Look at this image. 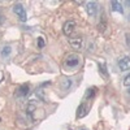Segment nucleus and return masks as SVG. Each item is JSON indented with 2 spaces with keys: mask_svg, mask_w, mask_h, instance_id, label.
I'll return each instance as SVG.
<instances>
[{
  "mask_svg": "<svg viewBox=\"0 0 130 130\" xmlns=\"http://www.w3.org/2000/svg\"><path fill=\"white\" fill-rule=\"evenodd\" d=\"M74 29H75V24L73 22V21H68V22H65L64 26H62V32L67 37H69V35H72Z\"/></svg>",
  "mask_w": 130,
  "mask_h": 130,
  "instance_id": "7ed1b4c3",
  "label": "nucleus"
},
{
  "mask_svg": "<svg viewBox=\"0 0 130 130\" xmlns=\"http://www.w3.org/2000/svg\"><path fill=\"white\" fill-rule=\"evenodd\" d=\"M95 95V89L92 87V89H90V90H87V92H86V95H85V98H92Z\"/></svg>",
  "mask_w": 130,
  "mask_h": 130,
  "instance_id": "f8f14e48",
  "label": "nucleus"
},
{
  "mask_svg": "<svg viewBox=\"0 0 130 130\" xmlns=\"http://www.w3.org/2000/svg\"><path fill=\"white\" fill-rule=\"evenodd\" d=\"M2 79H3V73H0V82H2Z\"/></svg>",
  "mask_w": 130,
  "mask_h": 130,
  "instance_id": "a211bd4d",
  "label": "nucleus"
},
{
  "mask_svg": "<svg viewBox=\"0 0 130 130\" xmlns=\"http://www.w3.org/2000/svg\"><path fill=\"white\" fill-rule=\"evenodd\" d=\"M111 7H112V10L113 12H118V13H122L124 12V7L120 2H116V0H113V2H111Z\"/></svg>",
  "mask_w": 130,
  "mask_h": 130,
  "instance_id": "6e6552de",
  "label": "nucleus"
},
{
  "mask_svg": "<svg viewBox=\"0 0 130 130\" xmlns=\"http://www.w3.org/2000/svg\"><path fill=\"white\" fill-rule=\"evenodd\" d=\"M13 12L20 17V20L22 21V22H25V21L27 20V16H26V10H25V8L21 5L20 3H17V4H14L13 5Z\"/></svg>",
  "mask_w": 130,
  "mask_h": 130,
  "instance_id": "f03ea898",
  "label": "nucleus"
},
{
  "mask_svg": "<svg viewBox=\"0 0 130 130\" xmlns=\"http://www.w3.org/2000/svg\"><path fill=\"white\" fill-rule=\"evenodd\" d=\"M118 67L122 72H126V70H130V57L129 56H125L122 57L120 61H118Z\"/></svg>",
  "mask_w": 130,
  "mask_h": 130,
  "instance_id": "39448f33",
  "label": "nucleus"
},
{
  "mask_svg": "<svg viewBox=\"0 0 130 130\" xmlns=\"http://www.w3.org/2000/svg\"><path fill=\"white\" fill-rule=\"evenodd\" d=\"M124 85L127 86V87H130V74H127L126 77L124 78Z\"/></svg>",
  "mask_w": 130,
  "mask_h": 130,
  "instance_id": "4468645a",
  "label": "nucleus"
},
{
  "mask_svg": "<svg viewBox=\"0 0 130 130\" xmlns=\"http://www.w3.org/2000/svg\"><path fill=\"white\" fill-rule=\"evenodd\" d=\"M81 62V57L75 53H72V55H68V57L65 59V65L69 68H75L77 65H79Z\"/></svg>",
  "mask_w": 130,
  "mask_h": 130,
  "instance_id": "f257e3e1",
  "label": "nucleus"
},
{
  "mask_svg": "<svg viewBox=\"0 0 130 130\" xmlns=\"http://www.w3.org/2000/svg\"><path fill=\"white\" fill-rule=\"evenodd\" d=\"M99 69H100V72H102V74L103 75H107V72H105V67H104V65H99Z\"/></svg>",
  "mask_w": 130,
  "mask_h": 130,
  "instance_id": "2eb2a0df",
  "label": "nucleus"
},
{
  "mask_svg": "<svg viewBox=\"0 0 130 130\" xmlns=\"http://www.w3.org/2000/svg\"><path fill=\"white\" fill-rule=\"evenodd\" d=\"M69 43H70V46H72L74 50H81V48H82V44H83V39H82L81 37L70 38V39H69Z\"/></svg>",
  "mask_w": 130,
  "mask_h": 130,
  "instance_id": "20e7f679",
  "label": "nucleus"
},
{
  "mask_svg": "<svg viewBox=\"0 0 130 130\" xmlns=\"http://www.w3.org/2000/svg\"><path fill=\"white\" fill-rule=\"evenodd\" d=\"M87 113H89V107L86 105L85 103H82V104L78 107V109H77V117H78V118H82V117H85Z\"/></svg>",
  "mask_w": 130,
  "mask_h": 130,
  "instance_id": "0eeeda50",
  "label": "nucleus"
},
{
  "mask_svg": "<svg viewBox=\"0 0 130 130\" xmlns=\"http://www.w3.org/2000/svg\"><path fill=\"white\" fill-rule=\"evenodd\" d=\"M10 52H12V47L10 46H4V47H2V51H0V56L2 57H8L10 55Z\"/></svg>",
  "mask_w": 130,
  "mask_h": 130,
  "instance_id": "1a4fd4ad",
  "label": "nucleus"
},
{
  "mask_svg": "<svg viewBox=\"0 0 130 130\" xmlns=\"http://www.w3.org/2000/svg\"><path fill=\"white\" fill-rule=\"evenodd\" d=\"M2 22H3V16L0 14V25H2Z\"/></svg>",
  "mask_w": 130,
  "mask_h": 130,
  "instance_id": "f3484780",
  "label": "nucleus"
},
{
  "mask_svg": "<svg viewBox=\"0 0 130 130\" xmlns=\"http://www.w3.org/2000/svg\"><path fill=\"white\" fill-rule=\"evenodd\" d=\"M64 81H65V82H64V85H62V89H64V90H67V89L70 87L72 82H70V79H64Z\"/></svg>",
  "mask_w": 130,
  "mask_h": 130,
  "instance_id": "ddd939ff",
  "label": "nucleus"
},
{
  "mask_svg": "<svg viewBox=\"0 0 130 130\" xmlns=\"http://www.w3.org/2000/svg\"><path fill=\"white\" fill-rule=\"evenodd\" d=\"M129 94H130V87H129Z\"/></svg>",
  "mask_w": 130,
  "mask_h": 130,
  "instance_id": "6ab92c4d",
  "label": "nucleus"
},
{
  "mask_svg": "<svg viewBox=\"0 0 130 130\" xmlns=\"http://www.w3.org/2000/svg\"><path fill=\"white\" fill-rule=\"evenodd\" d=\"M38 46L42 48V47H44V40H43V38H39L38 39Z\"/></svg>",
  "mask_w": 130,
  "mask_h": 130,
  "instance_id": "dca6fc26",
  "label": "nucleus"
},
{
  "mask_svg": "<svg viewBox=\"0 0 130 130\" xmlns=\"http://www.w3.org/2000/svg\"><path fill=\"white\" fill-rule=\"evenodd\" d=\"M86 10H87L89 16H95L98 13V4L95 2H89L86 4Z\"/></svg>",
  "mask_w": 130,
  "mask_h": 130,
  "instance_id": "423d86ee",
  "label": "nucleus"
},
{
  "mask_svg": "<svg viewBox=\"0 0 130 130\" xmlns=\"http://www.w3.org/2000/svg\"><path fill=\"white\" fill-rule=\"evenodd\" d=\"M82 130H85V129H82Z\"/></svg>",
  "mask_w": 130,
  "mask_h": 130,
  "instance_id": "aec40b11",
  "label": "nucleus"
},
{
  "mask_svg": "<svg viewBox=\"0 0 130 130\" xmlns=\"http://www.w3.org/2000/svg\"><path fill=\"white\" fill-rule=\"evenodd\" d=\"M98 29H99L102 32L107 29V20H105V16H104V14L102 16V22H100L99 25H98Z\"/></svg>",
  "mask_w": 130,
  "mask_h": 130,
  "instance_id": "9b49d317",
  "label": "nucleus"
},
{
  "mask_svg": "<svg viewBox=\"0 0 130 130\" xmlns=\"http://www.w3.org/2000/svg\"><path fill=\"white\" fill-rule=\"evenodd\" d=\"M27 94H29V86H27V85H22V86L18 89V92H17L18 96H26Z\"/></svg>",
  "mask_w": 130,
  "mask_h": 130,
  "instance_id": "9d476101",
  "label": "nucleus"
}]
</instances>
